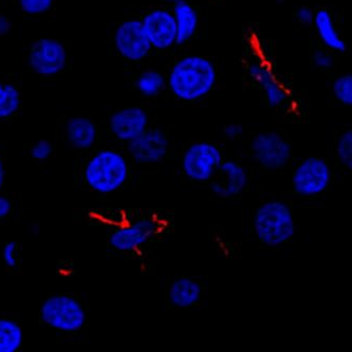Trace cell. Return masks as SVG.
Segmentation results:
<instances>
[{"instance_id": "cell-4", "label": "cell", "mask_w": 352, "mask_h": 352, "mask_svg": "<svg viewBox=\"0 0 352 352\" xmlns=\"http://www.w3.org/2000/svg\"><path fill=\"white\" fill-rule=\"evenodd\" d=\"M39 318L47 327L62 333H76L87 324L82 302L68 294L48 296L39 307Z\"/></svg>"}, {"instance_id": "cell-5", "label": "cell", "mask_w": 352, "mask_h": 352, "mask_svg": "<svg viewBox=\"0 0 352 352\" xmlns=\"http://www.w3.org/2000/svg\"><path fill=\"white\" fill-rule=\"evenodd\" d=\"M223 155L214 143L196 142L186 149L181 160L183 174L197 183L210 182L217 174Z\"/></svg>"}, {"instance_id": "cell-24", "label": "cell", "mask_w": 352, "mask_h": 352, "mask_svg": "<svg viewBox=\"0 0 352 352\" xmlns=\"http://www.w3.org/2000/svg\"><path fill=\"white\" fill-rule=\"evenodd\" d=\"M336 157L340 164L346 170H352V131L347 129L344 131L336 142Z\"/></svg>"}, {"instance_id": "cell-18", "label": "cell", "mask_w": 352, "mask_h": 352, "mask_svg": "<svg viewBox=\"0 0 352 352\" xmlns=\"http://www.w3.org/2000/svg\"><path fill=\"white\" fill-rule=\"evenodd\" d=\"M172 12L177 25L176 45L182 46L196 35L199 27V15L197 10L186 0H181L174 3Z\"/></svg>"}, {"instance_id": "cell-10", "label": "cell", "mask_w": 352, "mask_h": 352, "mask_svg": "<svg viewBox=\"0 0 352 352\" xmlns=\"http://www.w3.org/2000/svg\"><path fill=\"white\" fill-rule=\"evenodd\" d=\"M113 43L120 56L129 62H141L153 50L141 19H129L120 23L113 34Z\"/></svg>"}, {"instance_id": "cell-1", "label": "cell", "mask_w": 352, "mask_h": 352, "mask_svg": "<svg viewBox=\"0 0 352 352\" xmlns=\"http://www.w3.org/2000/svg\"><path fill=\"white\" fill-rule=\"evenodd\" d=\"M167 88L180 101L192 103L206 98L215 87L217 72L212 60L202 55H186L173 65Z\"/></svg>"}, {"instance_id": "cell-21", "label": "cell", "mask_w": 352, "mask_h": 352, "mask_svg": "<svg viewBox=\"0 0 352 352\" xmlns=\"http://www.w3.org/2000/svg\"><path fill=\"white\" fill-rule=\"evenodd\" d=\"M135 86L145 98H156L166 89V78L156 69H147L139 74Z\"/></svg>"}, {"instance_id": "cell-25", "label": "cell", "mask_w": 352, "mask_h": 352, "mask_svg": "<svg viewBox=\"0 0 352 352\" xmlns=\"http://www.w3.org/2000/svg\"><path fill=\"white\" fill-rule=\"evenodd\" d=\"M54 0H19L21 11L30 16H39L52 9Z\"/></svg>"}, {"instance_id": "cell-31", "label": "cell", "mask_w": 352, "mask_h": 352, "mask_svg": "<svg viewBox=\"0 0 352 352\" xmlns=\"http://www.w3.org/2000/svg\"><path fill=\"white\" fill-rule=\"evenodd\" d=\"M13 210L11 200L5 195L0 194V220L9 217Z\"/></svg>"}, {"instance_id": "cell-9", "label": "cell", "mask_w": 352, "mask_h": 352, "mask_svg": "<svg viewBox=\"0 0 352 352\" xmlns=\"http://www.w3.org/2000/svg\"><path fill=\"white\" fill-rule=\"evenodd\" d=\"M160 223L155 218H140L112 230L108 243L112 249L122 253L138 251L153 241L160 233Z\"/></svg>"}, {"instance_id": "cell-26", "label": "cell", "mask_w": 352, "mask_h": 352, "mask_svg": "<svg viewBox=\"0 0 352 352\" xmlns=\"http://www.w3.org/2000/svg\"><path fill=\"white\" fill-rule=\"evenodd\" d=\"M54 151L52 143L47 139H41L31 146V158L37 162H45L51 158Z\"/></svg>"}, {"instance_id": "cell-14", "label": "cell", "mask_w": 352, "mask_h": 352, "mask_svg": "<svg viewBox=\"0 0 352 352\" xmlns=\"http://www.w3.org/2000/svg\"><path fill=\"white\" fill-rule=\"evenodd\" d=\"M149 127L146 110L140 106H129L117 110L110 116L108 129L116 139L129 143Z\"/></svg>"}, {"instance_id": "cell-17", "label": "cell", "mask_w": 352, "mask_h": 352, "mask_svg": "<svg viewBox=\"0 0 352 352\" xmlns=\"http://www.w3.org/2000/svg\"><path fill=\"white\" fill-rule=\"evenodd\" d=\"M202 286L192 277H179L170 284L167 292L168 300L178 309H188L199 304L202 298Z\"/></svg>"}, {"instance_id": "cell-8", "label": "cell", "mask_w": 352, "mask_h": 352, "mask_svg": "<svg viewBox=\"0 0 352 352\" xmlns=\"http://www.w3.org/2000/svg\"><path fill=\"white\" fill-rule=\"evenodd\" d=\"M28 65L37 76L52 78L64 72L68 52L62 41L52 37H41L33 41L27 56Z\"/></svg>"}, {"instance_id": "cell-7", "label": "cell", "mask_w": 352, "mask_h": 352, "mask_svg": "<svg viewBox=\"0 0 352 352\" xmlns=\"http://www.w3.org/2000/svg\"><path fill=\"white\" fill-rule=\"evenodd\" d=\"M252 158L265 170H284L292 160V146L288 140L276 131L257 133L251 141Z\"/></svg>"}, {"instance_id": "cell-15", "label": "cell", "mask_w": 352, "mask_h": 352, "mask_svg": "<svg viewBox=\"0 0 352 352\" xmlns=\"http://www.w3.org/2000/svg\"><path fill=\"white\" fill-rule=\"evenodd\" d=\"M248 72L252 80L263 90L267 105L270 107H280L288 101V90L277 78L269 65L261 62L252 63Z\"/></svg>"}, {"instance_id": "cell-12", "label": "cell", "mask_w": 352, "mask_h": 352, "mask_svg": "<svg viewBox=\"0 0 352 352\" xmlns=\"http://www.w3.org/2000/svg\"><path fill=\"white\" fill-rule=\"evenodd\" d=\"M249 186V173L241 163L223 160L217 174L210 181V190L220 199H232L245 192Z\"/></svg>"}, {"instance_id": "cell-16", "label": "cell", "mask_w": 352, "mask_h": 352, "mask_svg": "<svg viewBox=\"0 0 352 352\" xmlns=\"http://www.w3.org/2000/svg\"><path fill=\"white\" fill-rule=\"evenodd\" d=\"M67 142L72 148L88 151L96 145L98 127L89 118L76 116L70 118L65 126Z\"/></svg>"}, {"instance_id": "cell-20", "label": "cell", "mask_w": 352, "mask_h": 352, "mask_svg": "<svg viewBox=\"0 0 352 352\" xmlns=\"http://www.w3.org/2000/svg\"><path fill=\"white\" fill-rule=\"evenodd\" d=\"M23 329L12 318H0V352H17L23 347Z\"/></svg>"}, {"instance_id": "cell-6", "label": "cell", "mask_w": 352, "mask_h": 352, "mask_svg": "<svg viewBox=\"0 0 352 352\" xmlns=\"http://www.w3.org/2000/svg\"><path fill=\"white\" fill-rule=\"evenodd\" d=\"M292 188L295 194L312 198L325 192L332 182V168L325 159L307 157L293 170Z\"/></svg>"}, {"instance_id": "cell-3", "label": "cell", "mask_w": 352, "mask_h": 352, "mask_svg": "<svg viewBox=\"0 0 352 352\" xmlns=\"http://www.w3.org/2000/svg\"><path fill=\"white\" fill-rule=\"evenodd\" d=\"M253 229L257 239L267 247L286 245L296 234L292 208L281 200L263 202L255 210Z\"/></svg>"}, {"instance_id": "cell-27", "label": "cell", "mask_w": 352, "mask_h": 352, "mask_svg": "<svg viewBox=\"0 0 352 352\" xmlns=\"http://www.w3.org/2000/svg\"><path fill=\"white\" fill-rule=\"evenodd\" d=\"M19 245L16 241H8L3 248V259L5 265L10 269H14L19 265Z\"/></svg>"}, {"instance_id": "cell-23", "label": "cell", "mask_w": 352, "mask_h": 352, "mask_svg": "<svg viewBox=\"0 0 352 352\" xmlns=\"http://www.w3.org/2000/svg\"><path fill=\"white\" fill-rule=\"evenodd\" d=\"M332 94L336 101L344 106L352 105V76L342 74L333 80L331 85Z\"/></svg>"}, {"instance_id": "cell-29", "label": "cell", "mask_w": 352, "mask_h": 352, "mask_svg": "<svg viewBox=\"0 0 352 352\" xmlns=\"http://www.w3.org/2000/svg\"><path fill=\"white\" fill-rule=\"evenodd\" d=\"M314 14L316 13L311 8L302 6L295 12V19L300 25L308 27V25H312V23H314Z\"/></svg>"}, {"instance_id": "cell-13", "label": "cell", "mask_w": 352, "mask_h": 352, "mask_svg": "<svg viewBox=\"0 0 352 352\" xmlns=\"http://www.w3.org/2000/svg\"><path fill=\"white\" fill-rule=\"evenodd\" d=\"M141 21L153 49L168 50L176 45L177 25L172 11L153 9L145 14Z\"/></svg>"}, {"instance_id": "cell-22", "label": "cell", "mask_w": 352, "mask_h": 352, "mask_svg": "<svg viewBox=\"0 0 352 352\" xmlns=\"http://www.w3.org/2000/svg\"><path fill=\"white\" fill-rule=\"evenodd\" d=\"M21 94L11 82H0V121L10 119L21 109Z\"/></svg>"}, {"instance_id": "cell-34", "label": "cell", "mask_w": 352, "mask_h": 352, "mask_svg": "<svg viewBox=\"0 0 352 352\" xmlns=\"http://www.w3.org/2000/svg\"><path fill=\"white\" fill-rule=\"evenodd\" d=\"M165 1H167V3H173V5H174V3H178V1H181V0H165Z\"/></svg>"}, {"instance_id": "cell-33", "label": "cell", "mask_w": 352, "mask_h": 352, "mask_svg": "<svg viewBox=\"0 0 352 352\" xmlns=\"http://www.w3.org/2000/svg\"><path fill=\"white\" fill-rule=\"evenodd\" d=\"M6 182V167L3 158L0 157V190L5 186Z\"/></svg>"}, {"instance_id": "cell-11", "label": "cell", "mask_w": 352, "mask_h": 352, "mask_svg": "<svg viewBox=\"0 0 352 352\" xmlns=\"http://www.w3.org/2000/svg\"><path fill=\"white\" fill-rule=\"evenodd\" d=\"M170 147V140L162 129L148 127L127 143V153L137 164L153 165L164 161Z\"/></svg>"}, {"instance_id": "cell-32", "label": "cell", "mask_w": 352, "mask_h": 352, "mask_svg": "<svg viewBox=\"0 0 352 352\" xmlns=\"http://www.w3.org/2000/svg\"><path fill=\"white\" fill-rule=\"evenodd\" d=\"M12 21L6 14L0 13V36H6L12 31Z\"/></svg>"}, {"instance_id": "cell-2", "label": "cell", "mask_w": 352, "mask_h": 352, "mask_svg": "<svg viewBox=\"0 0 352 352\" xmlns=\"http://www.w3.org/2000/svg\"><path fill=\"white\" fill-rule=\"evenodd\" d=\"M129 174V160L121 151L101 149L88 159L82 177L92 192L109 195L123 188Z\"/></svg>"}, {"instance_id": "cell-19", "label": "cell", "mask_w": 352, "mask_h": 352, "mask_svg": "<svg viewBox=\"0 0 352 352\" xmlns=\"http://www.w3.org/2000/svg\"><path fill=\"white\" fill-rule=\"evenodd\" d=\"M312 25L326 48L334 52H345L347 45L336 29L333 17L328 10L320 9L316 12Z\"/></svg>"}, {"instance_id": "cell-28", "label": "cell", "mask_w": 352, "mask_h": 352, "mask_svg": "<svg viewBox=\"0 0 352 352\" xmlns=\"http://www.w3.org/2000/svg\"><path fill=\"white\" fill-rule=\"evenodd\" d=\"M312 60H314V65L322 70H328L333 66V58L330 53L326 52V51H316Z\"/></svg>"}, {"instance_id": "cell-30", "label": "cell", "mask_w": 352, "mask_h": 352, "mask_svg": "<svg viewBox=\"0 0 352 352\" xmlns=\"http://www.w3.org/2000/svg\"><path fill=\"white\" fill-rule=\"evenodd\" d=\"M245 133L243 126L239 123H230L223 127L224 137L227 138L230 141H235L239 139Z\"/></svg>"}]
</instances>
